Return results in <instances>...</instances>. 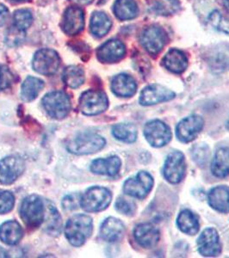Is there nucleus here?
<instances>
[{"label": "nucleus", "mask_w": 229, "mask_h": 258, "mask_svg": "<svg viewBox=\"0 0 229 258\" xmlns=\"http://www.w3.org/2000/svg\"><path fill=\"white\" fill-rule=\"evenodd\" d=\"M93 230L92 220L88 215L77 214L68 220L65 228L66 237L74 246H81L91 237Z\"/></svg>", "instance_id": "f257e3e1"}, {"label": "nucleus", "mask_w": 229, "mask_h": 258, "mask_svg": "<svg viewBox=\"0 0 229 258\" xmlns=\"http://www.w3.org/2000/svg\"><path fill=\"white\" fill-rule=\"evenodd\" d=\"M46 206L41 197L30 196L23 201L20 208L22 220L29 227H38L43 223Z\"/></svg>", "instance_id": "f03ea898"}, {"label": "nucleus", "mask_w": 229, "mask_h": 258, "mask_svg": "<svg viewBox=\"0 0 229 258\" xmlns=\"http://www.w3.org/2000/svg\"><path fill=\"white\" fill-rule=\"evenodd\" d=\"M111 193L103 187H91L81 196L80 207L89 213L103 211L111 202Z\"/></svg>", "instance_id": "7ed1b4c3"}, {"label": "nucleus", "mask_w": 229, "mask_h": 258, "mask_svg": "<svg viewBox=\"0 0 229 258\" xmlns=\"http://www.w3.org/2000/svg\"><path fill=\"white\" fill-rule=\"evenodd\" d=\"M105 140L95 134H83L69 142L68 152L75 155H86L95 153L103 149Z\"/></svg>", "instance_id": "20e7f679"}, {"label": "nucleus", "mask_w": 229, "mask_h": 258, "mask_svg": "<svg viewBox=\"0 0 229 258\" xmlns=\"http://www.w3.org/2000/svg\"><path fill=\"white\" fill-rule=\"evenodd\" d=\"M42 105L48 115L60 120L65 118L70 112V98L63 91H52L43 97Z\"/></svg>", "instance_id": "39448f33"}, {"label": "nucleus", "mask_w": 229, "mask_h": 258, "mask_svg": "<svg viewBox=\"0 0 229 258\" xmlns=\"http://www.w3.org/2000/svg\"><path fill=\"white\" fill-rule=\"evenodd\" d=\"M109 101L103 91H87L84 92L80 99V110L85 115H97L105 111Z\"/></svg>", "instance_id": "423d86ee"}, {"label": "nucleus", "mask_w": 229, "mask_h": 258, "mask_svg": "<svg viewBox=\"0 0 229 258\" xmlns=\"http://www.w3.org/2000/svg\"><path fill=\"white\" fill-rule=\"evenodd\" d=\"M61 59L54 50L41 49L37 51L33 59V68L42 75H53L59 69Z\"/></svg>", "instance_id": "0eeeda50"}, {"label": "nucleus", "mask_w": 229, "mask_h": 258, "mask_svg": "<svg viewBox=\"0 0 229 258\" xmlns=\"http://www.w3.org/2000/svg\"><path fill=\"white\" fill-rule=\"evenodd\" d=\"M153 179L145 171L139 172L135 177L128 179L124 183V190L128 196L143 199L153 188Z\"/></svg>", "instance_id": "6e6552de"}, {"label": "nucleus", "mask_w": 229, "mask_h": 258, "mask_svg": "<svg viewBox=\"0 0 229 258\" xmlns=\"http://www.w3.org/2000/svg\"><path fill=\"white\" fill-rule=\"evenodd\" d=\"M25 163L18 156H8L0 161V182L12 184L23 174Z\"/></svg>", "instance_id": "1a4fd4ad"}, {"label": "nucleus", "mask_w": 229, "mask_h": 258, "mask_svg": "<svg viewBox=\"0 0 229 258\" xmlns=\"http://www.w3.org/2000/svg\"><path fill=\"white\" fill-rule=\"evenodd\" d=\"M144 135L148 143L154 147H164L169 143L171 138L169 126L158 120L147 123L145 126Z\"/></svg>", "instance_id": "9d476101"}, {"label": "nucleus", "mask_w": 229, "mask_h": 258, "mask_svg": "<svg viewBox=\"0 0 229 258\" xmlns=\"http://www.w3.org/2000/svg\"><path fill=\"white\" fill-rule=\"evenodd\" d=\"M141 41L145 49L150 54L156 55L163 49L167 41V36L161 28L151 26L143 31Z\"/></svg>", "instance_id": "9b49d317"}, {"label": "nucleus", "mask_w": 229, "mask_h": 258, "mask_svg": "<svg viewBox=\"0 0 229 258\" xmlns=\"http://www.w3.org/2000/svg\"><path fill=\"white\" fill-rule=\"evenodd\" d=\"M185 160L183 153L174 152L169 154L164 163V176L168 182L179 183L185 174Z\"/></svg>", "instance_id": "f8f14e48"}, {"label": "nucleus", "mask_w": 229, "mask_h": 258, "mask_svg": "<svg viewBox=\"0 0 229 258\" xmlns=\"http://www.w3.org/2000/svg\"><path fill=\"white\" fill-rule=\"evenodd\" d=\"M203 118L199 115H191L180 121L177 126V137L184 143L193 141L203 129Z\"/></svg>", "instance_id": "ddd939ff"}, {"label": "nucleus", "mask_w": 229, "mask_h": 258, "mask_svg": "<svg viewBox=\"0 0 229 258\" xmlns=\"http://www.w3.org/2000/svg\"><path fill=\"white\" fill-rule=\"evenodd\" d=\"M85 26V15L80 7L72 6L66 10L62 21L63 31L69 35H75L82 31Z\"/></svg>", "instance_id": "4468645a"}, {"label": "nucleus", "mask_w": 229, "mask_h": 258, "mask_svg": "<svg viewBox=\"0 0 229 258\" xmlns=\"http://www.w3.org/2000/svg\"><path fill=\"white\" fill-rule=\"evenodd\" d=\"M175 93L159 85H151L141 91L140 103L141 105L149 106L157 103L167 102L174 99Z\"/></svg>", "instance_id": "2eb2a0df"}, {"label": "nucleus", "mask_w": 229, "mask_h": 258, "mask_svg": "<svg viewBox=\"0 0 229 258\" xmlns=\"http://www.w3.org/2000/svg\"><path fill=\"white\" fill-rule=\"evenodd\" d=\"M200 254L204 256H216L221 252L218 233L214 229H205L197 240Z\"/></svg>", "instance_id": "dca6fc26"}, {"label": "nucleus", "mask_w": 229, "mask_h": 258, "mask_svg": "<svg viewBox=\"0 0 229 258\" xmlns=\"http://www.w3.org/2000/svg\"><path fill=\"white\" fill-rule=\"evenodd\" d=\"M126 53L124 43L118 40L106 41L97 49V58L104 63H114L124 58Z\"/></svg>", "instance_id": "f3484780"}, {"label": "nucleus", "mask_w": 229, "mask_h": 258, "mask_svg": "<svg viewBox=\"0 0 229 258\" xmlns=\"http://www.w3.org/2000/svg\"><path fill=\"white\" fill-rule=\"evenodd\" d=\"M134 236L137 243L143 248H153L159 243L160 234L159 230L152 224H140L134 231Z\"/></svg>", "instance_id": "a211bd4d"}, {"label": "nucleus", "mask_w": 229, "mask_h": 258, "mask_svg": "<svg viewBox=\"0 0 229 258\" xmlns=\"http://www.w3.org/2000/svg\"><path fill=\"white\" fill-rule=\"evenodd\" d=\"M124 232L125 227L123 222L113 217L106 219L100 228V235L102 238L110 243L120 240L124 237Z\"/></svg>", "instance_id": "6ab92c4d"}, {"label": "nucleus", "mask_w": 229, "mask_h": 258, "mask_svg": "<svg viewBox=\"0 0 229 258\" xmlns=\"http://www.w3.org/2000/svg\"><path fill=\"white\" fill-rule=\"evenodd\" d=\"M112 91L121 97H132L137 90V85L132 77L128 74H119L111 82Z\"/></svg>", "instance_id": "aec40b11"}, {"label": "nucleus", "mask_w": 229, "mask_h": 258, "mask_svg": "<svg viewBox=\"0 0 229 258\" xmlns=\"http://www.w3.org/2000/svg\"><path fill=\"white\" fill-rule=\"evenodd\" d=\"M120 168L121 160L117 156H112L108 159H96L91 164V170L93 173L103 176H116Z\"/></svg>", "instance_id": "412c9836"}, {"label": "nucleus", "mask_w": 229, "mask_h": 258, "mask_svg": "<svg viewBox=\"0 0 229 258\" xmlns=\"http://www.w3.org/2000/svg\"><path fill=\"white\" fill-rule=\"evenodd\" d=\"M209 204L212 209L220 213L229 212V188L218 186L212 188L209 193Z\"/></svg>", "instance_id": "4be33fe9"}, {"label": "nucleus", "mask_w": 229, "mask_h": 258, "mask_svg": "<svg viewBox=\"0 0 229 258\" xmlns=\"http://www.w3.org/2000/svg\"><path fill=\"white\" fill-rule=\"evenodd\" d=\"M23 228L15 220H10L0 226V239L8 245L18 244L23 238Z\"/></svg>", "instance_id": "5701e85b"}, {"label": "nucleus", "mask_w": 229, "mask_h": 258, "mask_svg": "<svg viewBox=\"0 0 229 258\" xmlns=\"http://www.w3.org/2000/svg\"><path fill=\"white\" fill-rule=\"evenodd\" d=\"M45 206L44 230L48 234L58 236L62 232V217L53 203L47 202Z\"/></svg>", "instance_id": "b1692460"}, {"label": "nucleus", "mask_w": 229, "mask_h": 258, "mask_svg": "<svg viewBox=\"0 0 229 258\" xmlns=\"http://www.w3.org/2000/svg\"><path fill=\"white\" fill-rule=\"evenodd\" d=\"M164 67L174 74H181L188 67V59L179 49H170L163 59Z\"/></svg>", "instance_id": "393cba45"}, {"label": "nucleus", "mask_w": 229, "mask_h": 258, "mask_svg": "<svg viewBox=\"0 0 229 258\" xmlns=\"http://www.w3.org/2000/svg\"><path fill=\"white\" fill-rule=\"evenodd\" d=\"M212 172L217 177H226L229 175V148L218 150L212 162Z\"/></svg>", "instance_id": "a878e982"}, {"label": "nucleus", "mask_w": 229, "mask_h": 258, "mask_svg": "<svg viewBox=\"0 0 229 258\" xmlns=\"http://www.w3.org/2000/svg\"><path fill=\"white\" fill-rule=\"evenodd\" d=\"M44 87V82L35 77H28L22 85L21 97L25 102H31L38 97Z\"/></svg>", "instance_id": "bb28decb"}, {"label": "nucleus", "mask_w": 229, "mask_h": 258, "mask_svg": "<svg viewBox=\"0 0 229 258\" xmlns=\"http://www.w3.org/2000/svg\"><path fill=\"white\" fill-rule=\"evenodd\" d=\"M115 15L120 20H130L138 15V6L135 0H117L114 5Z\"/></svg>", "instance_id": "cd10ccee"}, {"label": "nucleus", "mask_w": 229, "mask_h": 258, "mask_svg": "<svg viewBox=\"0 0 229 258\" xmlns=\"http://www.w3.org/2000/svg\"><path fill=\"white\" fill-rule=\"evenodd\" d=\"M91 31L97 37H103L111 28V21L103 12H95L91 17Z\"/></svg>", "instance_id": "c85d7f7f"}, {"label": "nucleus", "mask_w": 229, "mask_h": 258, "mask_svg": "<svg viewBox=\"0 0 229 258\" xmlns=\"http://www.w3.org/2000/svg\"><path fill=\"white\" fill-rule=\"evenodd\" d=\"M177 224L180 230L186 234L194 235L199 231V222L197 216L189 210H184L180 213Z\"/></svg>", "instance_id": "c756f323"}, {"label": "nucleus", "mask_w": 229, "mask_h": 258, "mask_svg": "<svg viewBox=\"0 0 229 258\" xmlns=\"http://www.w3.org/2000/svg\"><path fill=\"white\" fill-rule=\"evenodd\" d=\"M63 81L70 88L75 89L80 87L85 81V73L82 68L77 66H70L64 70Z\"/></svg>", "instance_id": "7c9ffc66"}, {"label": "nucleus", "mask_w": 229, "mask_h": 258, "mask_svg": "<svg viewBox=\"0 0 229 258\" xmlns=\"http://www.w3.org/2000/svg\"><path fill=\"white\" fill-rule=\"evenodd\" d=\"M112 134L115 138L126 143L135 142L137 137V130L133 124H118L113 126Z\"/></svg>", "instance_id": "2f4dec72"}, {"label": "nucleus", "mask_w": 229, "mask_h": 258, "mask_svg": "<svg viewBox=\"0 0 229 258\" xmlns=\"http://www.w3.org/2000/svg\"><path fill=\"white\" fill-rule=\"evenodd\" d=\"M150 7L158 15H173L180 9V3L179 0H155Z\"/></svg>", "instance_id": "473e14b6"}, {"label": "nucleus", "mask_w": 229, "mask_h": 258, "mask_svg": "<svg viewBox=\"0 0 229 258\" xmlns=\"http://www.w3.org/2000/svg\"><path fill=\"white\" fill-rule=\"evenodd\" d=\"M14 19V25L18 27V29L22 30H25L30 28V25L32 24L33 17L31 12L28 10H18L14 13L13 16Z\"/></svg>", "instance_id": "72a5a7b5"}, {"label": "nucleus", "mask_w": 229, "mask_h": 258, "mask_svg": "<svg viewBox=\"0 0 229 258\" xmlns=\"http://www.w3.org/2000/svg\"><path fill=\"white\" fill-rule=\"evenodd\" d=\"M209 20L214 29L229 35V19L222 15L220 12L217 11L211 12V14L209 15Z\"/></svg>", "instance_id": "f704fd0d"}, {"label": "nucleus", "mask_w": 229, "mask_h": 258, "mask_svg": "<svg viewBox=\"0 0 229 258\" xmlns=\"http://www.w3.org/2000/svg\"><path fill=\"white\" fill-rule=\"evenodd\" d=\"M24 40H25V31L18 29L15 25L12 26L6 33V43L11 47H16L22 44Z\"/></svg>", "instance_id": "c9c22d12"}, {"label": "nucleus", "mask_w": 229, "mask_h": 258, "mask_svg": "<svg viewBox=\"0 0 229 258\" xmlns=\"http://www.w3.org/2000/svg\"><path fill=\"white\" fill-rule=\"evenodd\" d=\"M15 203V197L10 191H0V214L12 211Z\"/></svg>", "instance_id": "e433bc0d"}, {"label": "nucleus", "mask_w": 229, "mask_h": 258, "mask_svg": "<svg viewBox=\"0 0 229 258\" xmlns=\"http://www.w3.org/2000/svg\"><path fill=\"white\" fill-rule=\"evenodd\" d=\"M80 200H81V195L80 194H71L68 195L62 201V206L63 209L67 211H72L76 209L79 205H80Z\"/></svg>", "instance_id": "4c0bfd02"}, {"label": "nucleus", "mask_w": 229, "mask_h": 258, "mask_svg": "<svg viewBox=\"0 0 229 258\" xmlns=\"http://www.w3.org/2000/svg\"><path fill=\"white\" fill-rule=\"evenodd\" d=\"M13 83V74L8 68L0 66V91L9 88Z\"/></svg>", "instance_id": "58836bf2"}, {"label": "nucleus", "mask_w": 229, "mask_h": 258, "mask_svg": "<svg viewBox=\"0 0 229 258\" xmlns=\"http://www.w3.org/2000/svg\"><path fill=\"white\" fill-rule=\"evenodd\" d=\"M116 209L119 213L126 215H131L135 213V205L124 198H118L116 203Z\"/></svg>", "instance_id": "ea45409f"}, {"label": "nucleus", "mask_w": 229, "mask_h": 258, "mask_svg": "<svg viewBox=\"0 0 229 258\" xmlns=\"http://www.w3.org/2000/svg\"><path fill=\"white\" fill-rule=\"evenodd\" d=\"M208 157V149L206 147H197L195 148L194 153H193V158L194 160L199 164H203L207 160Z\"/></svg>", "instance_id": "a19ab883"}, {"label": "nucleus", "mask_w": 229, "mask_h": 258, "mask_svg": "<svg viewBox=\"0 0 229 258\" xmlns=\"http://www.w3.org/2000/svg\"><path fill=\"white\" fill-rule=\"evenodd\" d=\"M9 16V12L6 9V6L0 5V26L6 24V20Z\"/></svg>", "instance_id": "79ce46f5"}, {"label": "nucleus", "mask_w": 229, "mask_h": 258, "mask_svg": "<svg viewBox=\"0 0 229 258\" xmlns=\"http://www.w3.org/2000/svg\"><path fill=\"white\" fill-rule=\"evenodd\" d=\"M74 3L79 4V5H88L91 3L93 0H71Z\"/></svg>", "instance_id": "37998d69"}, {"label": "nucleus", "mask_w": 229, "mask_h": 258, "mask_svg": "<svg viewBox=\"0 0 229 258\" xmlns=\"http://www.w3.org/2000/svg\"><path fill=\"white\" fill-rule=\"evenodd\" d=\"M8 253L6 249H3L2 247H0V257H8Z\"/></svg>", "instance_id": "c03bdc74"}, {"label": "nucleus", "mask_w": 229, "mask_h": 258, "mask_svg": "<svg viewBox=\"0 0 229 258\" xmlns=\"http://www.w3.org/2000/svg\"><path fill=\"white\" fill-rule=\"evenodd\" d=\"M224 6H225L226 9L229 12V0H224Z\"/></svg>", "instance_id": "a18cd8bd"}, {"label": "nucleus", "mask_w": 229, "mask_h": 258, "mask_svg": "<svg viewBox=\"0 0 229 258\" xmlns=\"http://www.w3.org/2000/svg\"><path fill=\"white\" fill-rule=\"evenodd\" d=\"M12 1H16V2H19V1H24V0H12Z\"/></svg>", "instance_id": "49530a36"}]
</instances>
